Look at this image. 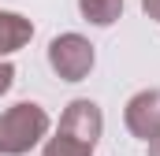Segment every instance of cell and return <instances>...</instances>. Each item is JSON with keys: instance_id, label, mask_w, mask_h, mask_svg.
I'll use <instances>...</instances> for the list:
<instances>
[{"instance_id": "cell-1", "label": "cell", "mask_w": 160, "mask_h": 156, "mask_svg": "<svg viewBox=\"0 0 160 156\" xmlns=\"http://www.w3.org/2000/svg\"><path fill=\"white\" fill-rule=\"evenodd\" d=\"M101 130H104V115L93 100H71L60 115L56 126V138L45 141V156H93L97 141H101Z\"/></svg>"}, {"instance_id": "cell-2", "label": "cell", "mask_w": 160, "mask_h": 156, "mask_svg": "<svg viewBox=\"0 0 160 156\" xmlns=\"http://www.w3.org/2000/svg\"><path fill=\"white\" fill-rule=\"evenodd\" d=\"M52 119L34 100H19L8 112H0V156H22L48 134Z\"/></svg>"}, {"instance_id": "cell-3", "label": "cell", "mask_w": 160, "mask_h": 156, "mask_svg": "<svg viewBox=\"0 0 160 156\" xmlns=\"http://www.w3.org/2000/svg\"><path fill=\"white\" fill-rule=\"evenodd\" d=\"M93 60L97 52L82 34H60L48 41V67L60 82H82L93 71Z\"/></svg>"}, {"instance_id": "cell-4", "label": "cell", "mask_w": 160, "mask_h": 156, "mask_svg": "<svg viewBox=\"0 0 160 156\" xmlns=\"http://www.w3.org/2000/svg\"><path fill=\"white\" fill-rule=\"evenodd\" d=\"M123 123L134 138H142L145 145L160 138V89H142L127 100L123 108Z\"/></svg>"}, {"instance_id": "cell-5", "label": "cell", "mask_w": 160, "mask_h": 156, "mask_svg": "<svg viewBox=\"0 0 160 156\" xmlns=\"http://www.w3.org/2000/svg\"><path fill=\"white\" fill-rule=\"evenodd\" d=\"M34 37V22L19 11H0V56L19 52L22 45H30Z\"/></svg>"}, {"instance_id": "cell-6", "label": "cell", "mask_w": 160, "mask_h": 156, "mask_svg": "<svg viewBox=\"0 0 160 156\" xmlns=\"http://www.w3.org/2000/svg\"><path fill=\"white\" fill-rule=\"evenodd\" d=\"M78 11L93 26H112L123 15V0H78Z\"/></svg>"}, {"instance_id": "cell-7", "label": "cell", "mask_w": 160, "mask_h": 156, "mask_svg": "<svg viewBox=\"0 0 160 156\" xmlns=\"http://www.w3.org/2000/svg\"><path fill=\"white\" fill-rule=\"evenodd\" d=\"M11 85H15V67L0 60V97H4V93H8Z\"/></svg>"}, {"instance_id": "cell-8", "label": "cell", "mask_w": 160, "mask_h": 156, "mask_svg": "<svg viewBox=\"0 0 160 156\" xmlns=\"http://www.w3.org/2000/svg\"><path fill=\"white\" fill-rule=\"evenodd\" d=\"M142 11H145L149 19H157V22H160V0H142Z\"/></svg>"}, {"instance_id": "cell-9", "label": "cell", "mask_w": 160, "mask_h": 156, "mask_svg": "<svg viewBox=\"0 0 160 156\" xmlns=\"http://www.w3.org/2000/svg\"><path fill=\"white\" fill-rule=\"evenodd\" d=\"M149 156H160V138H153V141H149Z\"/></svg>"}]
</instances>
